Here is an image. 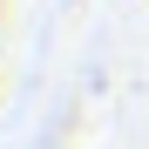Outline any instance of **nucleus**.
<instances>
[{
  "instance_id": "nucleus-1",
  "label": "nucleus",
  "mask_w": 149,
  "mask_h": 149,
  "mask_svg": "<svg viewBox=\"0 0 149 149\" xmlns=\"http://www.w3.org/2000/svg\"><path fill=\"white\" fill-rule=\"evenodd\" d=\"M0 14H7V0H0Z\"/></svg>"
}]
</instances>
